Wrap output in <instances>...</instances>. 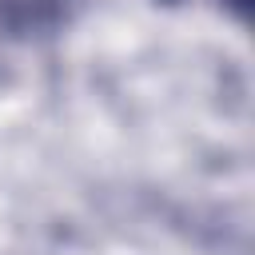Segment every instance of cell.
I'll return each instance as SVG.
<instances>
[{
    "label": "cell",
    "mask_w": 255,
    "mask_h": 255,
    "mask_svg": "<svg viewBox=\"0 0 255 255\" xmlns=\"http://www.w3.org/2000/svg\"><path fill=\"white\" fill-rule=\"evenodd\" d=\"M159 4H179V0H159ZM219 4H227L239 20H247V12H251V0H219Z\"/></svg>",
    "instance_id": "cell-1"
}]
</instances>
